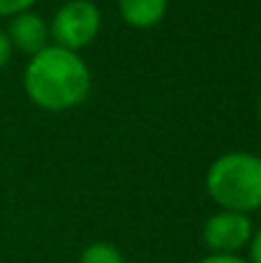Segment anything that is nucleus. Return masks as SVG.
<instances>
[{
	"label": "nucleus",
	"mask_w": 261,
	"mask_h": 263,
	"mask_svg": "<svg viewBox=\"0 0 261 263\" xmlns=\"http://www.w3.org/2000/svg\"><path fill=\"white\" fill-rule=\"evenodd\" d=\"M90 86L92 77L86 60L55 44L32 55L23 72L28 100L51 114H65L81 106L90 95Z\"/></svg>",
	"instance_id": "f257e3e1"
},
{
	"label": "nucleus",
	"mask_w": 261,
	"mask_h": 263,
	"mask_svg": "<svg viewBox=\"0 0 261 263\" xmlns=\"http://www.w3.org/2000/svg\"><path fill=\"white\" fill-rule=\"evenodd\" d=\"M206 192L220 210L250 215L261 208V157L254 153H225L208 166Z\"/></svg>",
	"instance_id": "f03ea898"
},
{
	"label": "nucleus",
	"mask_w": 261,
	"mask_h": 263,
	"mask_svg": "<svg viewBox=\"0 0 261 263\" xmlns=\"http://www.w3.org/2000/svg\"><path fill=\"white\" fill-rule=\"evenodd\" d=\"M102 28V12L92 0H67L55 9L49 23L51 40L55 46L79 53L95 42Z\"/></svg>",
	"instance_id": "7ed1b4c3"
},
{
	"label": "nucleus",
	"mask_w": 261,
	"mask_h": 263,
	"mask_svg": "<svg viewBox=\"0 0 261 263\" xmlns=\"http://www.w3.org/2000/svg\"><path fill=\"white\" fill-rule=\"evenodd\" d=\"M254 227L250 215L234 210H217L203 224V245L213 254H238L250 247Z\"/></svg>",
	"instance_id": "20e7f679"
},
{
	"label": "nucleus",
	"mask_w": 261,
	"mask_h": 263,
	"mask_svg": "<svg viewBox=\"0 0 261 263\" xmlns=\"http://www.w3.org/2000/svg\"><path fill=\"white\" fill-rule=\"evenodd\" d=\"M7 37L12 42V49L32 58L35 53H40L42 49L49 46L51 32H49V23L30 9V12H23L18 16L9 18Z\"/></svg>",
	"instance_id": "39448f33"
},
{
	"label": "nucleus",
	"mask_w": 261,
	"mask_h": 263,
	"mask_svg": "<svg viewBox=\"0 0 261 263\" xmlns=\"http://www.w3.org/2000/svg\"><path fill=\"white\" fill-rule=\"evenodd\" d=\"M166 9L169 0H118V12L123 21L139 30L155 28L166 16Z\"/></svg>",
	"instance_id": "423d86ee"
},
{
	"label": "nucleus",
	"mask_w": 261,
	"mask_h": 263,
	"mask_svg": "<svg viewBox=\"0 0 261 263\" xmlns=\"http://www.w3.org/2000/svg\"><path fill=\"white\" fill-rule=\"evenodd\" d=\"M79 263H127V259L111 242H92L81 252Z\"/></svg>",
	"instance_id": "0eeeda50"
},
{
	"label": "nucleus",
	"mask_w": 261,
	"mask_h": 263,
	"mask_svg": "<svg viewBox=\"0 0 261 263\" xmlns=\"http://www.w3.org/2000/svg\"><path fill=\"white\" fill-rule=\"evenodd\" d=\"M37 0H0V18H14L23 12H30Z\"/></svg>",
	"instance_id": "6e6552de"
},
{
	"label": "nucleus",
	"mask_w": 261,
	"mask_h": 263,
	"mask_svg": "<svg viewBox=\"0 0 261 263\" xmlns=\"http://www.w3.org/2000/svg\"><path fill=\"white\" fill-rule=\"evenodd\" d=\"M12 53H14V49H12V42H9L7 32L0 30V69L9 65V60H12Z\"/></svg>",
	"instance_id": "1a4fd4ad"
},
{
	"label": "nucleus",
	"mask_w": 261,
	"mask_h": 263,
	"mask_svg": "<svg viewBox=\"0 0 261 263\" xmlns=\"http://www.w3.org/2000/svg\"><path fill=\"white\" fill-rule=\"evenodd\" d=\"M199 263H250V261L243 259V256H238V254H211V256H206V259H201Z\"/></svg>",
	"instance_id": "9d476101"
},
{
	"label": "nucleus",
	"mask_w": 261,
	"mask_h": 263,
	"mask_svg": "<svg viewBox=\"0 0 261 263\" xmlns=\"http://www.w3.org/2000/svg\"><path fill=\"white\" fill-rule=\"evenodd\" d=\"M250 263H261V229L254 231L252 240H250Z\"/></svg>",
	"instance_id": "9b49d317"
},
{
	"label": "nucleus",
	"mask_w": 261,
	"mask_h": 263,
	"mask_svg": "<svg viewBox=\"0 0 261 263\" xmlns=\"http://www.w3.org/2000/svg\"><path fill=\"white\" fill-rule=\"evenodd\" d=\"M257 114H259V120H261V97H259V104H257Z\"/></svg>",
	"instance_id": "f8f14e48"
}]
</instances>
